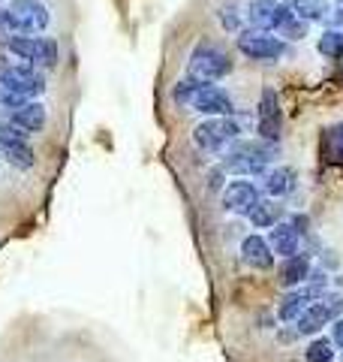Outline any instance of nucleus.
Listing matches in <instances>:
<instances>
[{
	"mask_svg": "<svg viewBox=\"0 0 343 362\" xmlns=\"http://www.w3.org/2000/svg\"><path fill=\"white\" fill-rule=\"evenodd\" d=\"M323 154L328 163H343V121L323 133Z\"/></svg>",
	"mask_w": 343,
	"mask_h": 362,
	"instance_id": "nucleus-19",
	"label": "nucleus"
},
{
	"mask_svg": "<svg viewBox=\"0 0 343 362\" xmlns=\"http://www.w3.org/2000/svg\"><path fill=\"white\" fill-rule=\"evenodd\" d=\"M328 323H331V314L325 308V302L316 299V302H311L299 314V320H295V332H299V335H319Z\"/></svg>",
	"mask_w": 343,
	"mask_h": 362,
	"instance_id": "nucleus-13",
	"label": "nucleus"
},
{
	"mask_svg": "<svg viewBox=\"0 0 343 362\" xmlns=\"http://www.w3.org/2000/svg\"><path fill=\"white\" fill-rule=\"evenodd\" d=\"M307 278H311V257H307V254L283 257V263H280V269H277L280 287L295 290L299 284H307Z\"/></svg>",
	"mask_w": 343,
	"mask_h": 362,
	"instance_id": "nucleus-11",
	"label": "nucleus"
},
{
	"mask_svg": "<svg viewBox=\"0 0 343 362\" xmlns=\"http://www.w3.org/2000/svg\"><path fill=\"white\" fill-rule=\"evenodd\" d=\"M232 73V58L223 45H217L211 40H202L196 49L190 52L187 61V76L196 78V82H220Z\"/></svg>",
	"mask_w": 343,
	"mask_h": 362,
	"instance_id": "nucleus-3",
	"label": "nucleus"
},
{
	"mask_svg": "<svg viewBox=\"0 0 343 362\" xmlns=\"http://www.w3.org/2000/svg\"><path fill=\"white\" fill-rule=\"evenodd\" d=\"M172 100L178 106H187L199 115H232L235 112V100L229 97V90H223L217 82H196V78H181L172 88Z\"/></svg>",
	"mask_w": 343,
	"mask_h": 362,
	"instance_id": "nucleus-2",
	"label": "nucleus"
},
{
	"mask_svg": "<svg viewBox=\"0 0 343 362\" xmlns=\"http://www.w3.org/2000/svg\"><path fill=\"white\" fill-rule=\"evenodd\" d=\"M307 362H335V341L331 338H316L311 341V347L304 350Z\"/></svg>",
	"mask_w": 343,
	"mask_h": 362,
	"instance_id": "nucleus-23",
	"label": "nucleus"
},
{
	"mask_svg": "<svg viewBox=\"0 0 343 362\" xmlns=\"http://www.w3.org/2000/svg\"><path fill=\"white\" fill-rule=\"evenodd\" d=\"M335 4H343V0H335Z\"/></svg>",
	"mask_w": 343,
	"mask_h": 362,
	"instance_id": "nucleus-32",
	"label": "nucleus"
},
{
	"mask_svg": "<svg viewBox=\"0 0 343 362\" xmlns=\"http://www.w3.org/2000/svg\"><path fill=\"white\" fill-rule=\"evenodd\" d=\"M9 121L18 124L25 133H40L45 121H49V112H45L40 100H25L18 109H9Z\"/></svg>",
	"mask_w": 343,
	"mask_h": 362,
	"instance_id": "nucleus-12",
	"label": "nucleus"
},
{
	"mask_svg": "<svg viewBox=\"0 0 343 362\" xmlns=\"http://www.w3.org/2000/svg\"><path fill=\"white\" fill-rule=\"evenodd\" d=\"M235 42H238V52L250 61H277L286 52V40H280L268 28H244Z\"/></svg>",
	"mask_w": 343,
	"mask_h": 362,
	"instance_id": "nucleus-7",
	"label": "nucleus"
},
{
	"mask_svg": "<svg viewBox=\"0 0 343 362\" xmlns=\"http://www.w3.org/2000/svg\"><path fill=\"white\" fill-rule=\"evenodd\" d=\"M280 0H250L247 4V21L250 28H268L271 30V16Z\"/></svg>",
	"mask_w": 343,
	"mask_h": 362,
	"instance_id": "nucleus-20",
	"label": "nucleus"
},
{
	"mask_svg": "<svg viewBox=\"0 0 343 362\" xmlns=\"http://www.w3.org/2000/svg\"><path fill=\"white\" fill-rule=\"evenodd\" d=\"M6 52L37 66H45V70L57 66V42L52 37H40V33H13V37H6Z\"/></svg>",
	"mask_w": 343,
	"mask_h": 362,
	"instance_id": "nucleus-6",
	"label": "nucleus"
},
{
	"mask_svg": "<svg viewBox=\"0 0 343 362\" xmlns=\"http://www.w3.org/2000/svg\"><path fill=\"white\" fill-rule=\"evenodd\" d=\"M217 18H220L223 30H229V33H241L244 30L241 28V13H238L235 4H223L220 9H217Z\"/></svg>",
	"mask_w": 343,
	"mask_h": 362,
	"instance_id": "nucleus-24",
	"label": "nucleus"
},
{
	"mask_svg": "<svg viewBox=\"0 0 343 362\" xmlns=\"http://www.w3.org/2000/svg\"><path fill=\"white\" fill-rule=\"evenodd\" d=\"M0 154H4L6 163H13L16 169H30L33 163H37V154H33L28 136H25V139H6V142H0Z\"/></svg>",
	"mask_w": 343,
	"mask_h": 362,
	"instance_id": "nucleus-17",
	"label": "nucleus"
},
{
	"mask_svg": "<svg viewBox=\"0 0 343 362\" xmlns=\"http://www.w3.org/2000/svg\"><path fill=\"white\" fill-rule=\"evenodd\" d=\"M259 199H262L259 187L253 185V181L241 178V175L232 178V181H229V185L223 187V209L232 211V214H250Z\"/></svg>",
	"mask_w": 343,
	"mask_h": 362,
	"instance_id": "nucleus-9",
	"label": "nucleus"
},
{
	"mask_svg": "<svg viewBox=\"0 0 343 362\" xmlns=\"http://www.w3.org/2000/svg\"><path fill=\"white\" fill-rule=\"evenodd\" d=\"M292 226H295V230H299V233H307V226H311V221H307V218H304V214H295V221H292Z\"/></svg>",
	"mask_w": 343,
	"mask_h": 362,
	"instance_id": "nucleus-31",
	"label": "nucleus"
},
{
	"mask_svg": "<svg viewBox=\"0 0 343 362\" xmlns=\"http://www.w3.org/2000/svg\"><path fill=\"white\" fill-rule=\"evenodd\" d=\"M316 49H319V54H323V58H328V61H343V30L325 28V33H323V37H319V42H316Z\"/></svg>",
	"mask_w": 343,
	"mask_h": 362,
	"instance_id": "nucleus-21",
	"label": "nucleus"
},
{
	"mask_svg": "<svg viewBox=\"0 0 343 362\" xmlns=\"http://www.w3.org/2000/svg\"><path fill=\"white\" fill-rule=\"evenodd\" d=\"M274 157H277V142L235 139L220 151V169L226 175H265Z\"/></svg>",
	"mask_w": 343,
	"mask_h": 362,
	"instance_id": "nucleus-1",
	"label": "nucleus"
},
{
	"mask_svg": "<svg viewBox=\"0 0 343 362\" xmlns=\"http://www.w3.org/2000/svg\"><path fill=\"white\" fill-rule=\"evenodd\" d=\"M9 9H13V16L18 18L21 33H42L52 25L49 6H45L42 0H13Z\"/></svg>",
	"mask_w": 343,
	"mask_h": 362,
	"instance_id": "nucleus-10",
	"label": "nucleus"
},
{
	"mask_svg": "<svg viewBox=\"0 0 343 362\" xmlns=\"http://www.w3.org/2000/svg\"><path fill=\"white\" fill-rule=\"evenodd\" d=\"M223 175H226V173H223L220 166H217L214 173H211V181H208V187H211V190H220V178H223Z\"/></svg>",
	"mask_w": 343,
	"mask_h": 362,
	"instance_id": "nucleus-30",
	"label": "nucleus"
},
{
	"mask_svg": "<svg viewBox=\"0 0 343 362\" xmlns=\"http://www.w3.org/2000/svg\"><path fill=\"white\" fill-rule=\"evenodd\" d=\"M335 326H331V341H335L337 347H343V314L337 317V320H331Z\"/></svg>",
	"mask_w": 343,
	"mask_h": 362,
	"instance_id": "nucleus-29",
	"label": "nucleus"
},
{
	"mask_svg": "<svg viewBox=\"0 0 343 362\" xmlns=\"http://www.w3.org/2000/svg\"><path fill=\"white\" fill-rule=\"evenodd\" d=\"M307 25H311V21H304V18H292L289 25L277 30V37H280V40H289V42H299V40H304V37H307Z\"/></svg>",
	"mask_w": 343,
	"mask_h": 362,
	"instance_id": "nucleus-26",
	"label": "nucleus"
},
{
	"mask_svg": "<svg viewBox=\"0 0 343 362\" xmlns=\"http://www.w3.org/2000/svg\"><path fill=\"white\" fill-rule=\"evenodd\" d=\"M295 169L289 166H274L268 169L265 175H262V187H265V194L268 197H286V194H292L295 190Z\"/></svg>",
	"mask_w": 343,
	"mask_h": 362,
	"instance_id": "nucleus-15",
	"label": "nucleus"
},
{
	"mask_svg": "<svg viewBox=\"0 0 343 362\" xmlns=\"http://www.w3.org/2000/svg\"><path fill=\"white\" fill-rule=\"evenodd\" d=\"M247 218H250V223H253L256 230H271L274 223H280V206L277 202H271V199H259Z\"/></svg>",
	"mask_w": 343,
	"mask_h": 362,
	"instance_id": "nucleus-18",
	"label": "nucleus"
},
{
	"mask_svg": "<svg viewBox=\"0 0 343 362\" xmlns=\"http://www.w3.org/2000/svg\"><path fill=\"white\" fill-rule=\"evenodd\" d=\"M0 82H4L6 90H13L25 100H37L45 90V76L40 73V66L25 58H16V54L0 64Z\"/></svg>",
	"mask_w": 343,
	"mask_h": 362,
	"instance_id": "nucleus-4",
	"label": "nucleus"
},
{
	"mask_svg": "<svg viewBox=\"0 0 343 362\" xmlns=\"http://www.w3.org/2000/svg\"><path fill=\"white\" fill-rule=\"evenodd\" d=\"M325 28H337L343 30V6H335L331 13L325 16Z\"/></svg>",
	"mask_w": 343,
	"mask_h": 362,
	"instance_id": "nucleus-28",
	"label": "nucleus"
},
{
	"mask_svg": "<svg viewBox=\"0 0 343 362\" xmlns=\"http://www.w3.org/2000/svg\"><path fill=\"white\" fill-rule=\"evenodd\" d=\"M292 18H299V13H295V9H292V4H283V0H280V4L274 6V16H271V30L277 33L280 28L289 25Z\"/></svg>",
	"mask_w": 343,
	"mask_h": 362,
	"instance_id": "nucleus-25",
	"label": "nucleus"
},
{
	"mask_svg": "<svg viewBox=\"0 0 343 362\" xmlns=\"http://www.w3.org/2000/svg\"><path fill=\"white\" fill-rule=\"evenodd\" d=\"M235 139H241V124L232 121V115H208L193 127L196 148L208 151V154H220L226 145H232Z\"/></svg>",
	"mask_w": 343,
	"mask_h": 362,
	"instance_id": "nucleus-5",
	"label": "nucleus"
},
{
	"mask_svg": "<svg viewBox=\"0 0 343 362\" xmlns=\"http://www.w3.org/2000/svg\"><path fill=\"white\" fill-rule=\"evenodd\" d=\"M323 302H325V308L331 314V320H337V317L343 314V296H340V293H325Z\"/></svg>",
	"mask_w": 343,
	"mask_h": 362,
	"instance_id": "nucleus-27",
	"label": "nucleus"
},
{
	"mask_svg": "<svg viewBox=\"0 0 343 362\" xmlns=\"http://www.w3.org/2000/svg\"><path fill=\"white\" fill-rule=\"evenodd\" d=\"M268 245H271V251L280 257L299 254V230H295L292 223H274L268 233Z\"/></svg>",
	"mask_w": 343,
	"mask_h": 362,
	"instance_id": "nucleus-16",
	"label": "nucleus"
},
{
	"mask_svg": "<svg viewBox=\"0 0 343 362\" xmlns=\"http://www.w3.org/2000/svg\"><path fill=\"white\" fill-rule=\"evenodd\" d=\"M256 130H259V139L280 142L283 112H280V97H277V90H274V88H265V90H262L259 112H256Z\"/></svg>",
	"mask_w": 343,
	"mask_h": 362,
	"instance_id": "nucleus-8",
	"label": "nucleus"
},
{
	"mask_svg": "<svg viewBox=\"0 0 343 362\" xmlns=\"http://www.w3.org/2000/svg\"><path fill=\"white\" fill-rule=\"evenodd\" d=\"M289 4L304 21H325V16L331 13L328 0H289Z\"/></svg>",
	"mask_w": 343,
	"mask_h": 362,
	"instance_id": "nucleus-22",
	"label": "nucleus"
},
{
	"mask_svg": "<svg viewBox=\"0 0 343 362\" xmlns=\"http://www.w3.org/2000/svg\"><path fill=\"white\" fill-rule=\"evenodd\" d=\"M241 257H244V263L247 266H253L259 272H265L274 266V251H271V245L268 239H262V235H247V239L241 242Z\"/></svg>",
	"mask_w": 343,
	"mask_h": 362,
	"instance_id": "nucleus-14",
	"label": "nucleus"
}]
</instances>
